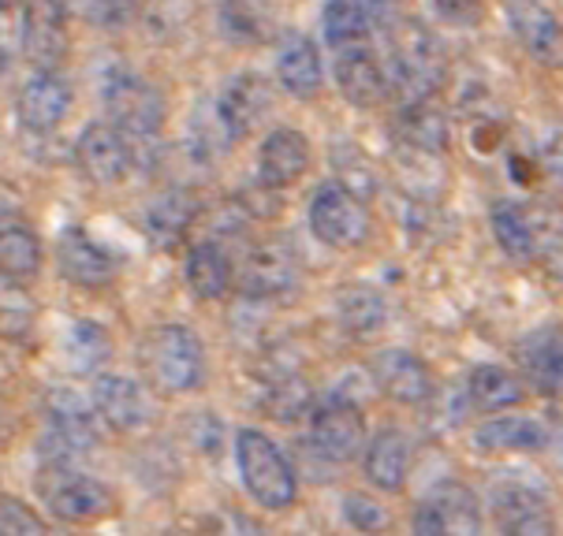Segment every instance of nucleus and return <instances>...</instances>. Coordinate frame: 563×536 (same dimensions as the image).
Here are the masks:
<instances>
[{
    "label": "nucleus",
    "instance_id": "nucleus-1",
    "mask_svg": "<svg viewBox=\"0 0 563 536\" xmlns=\"http://www.w3.org/2000/svg\"><path fill=\"white\" fill-rule=\"evenodd\" d=\"M101 101L109 120L128 138L131 171H154L161 165V123H165V98L157 93V86L128 67H112L104 75Z\"/></svg>",
    "mask_w": 563,
    "mask_h": 536
},
{
    "label": "nucleus",
    "instance_id": "nucleus-2",
    "mask_svg": "<svg viewBox=\"0 0 563 536\" xmlns=\"http://www.w3.org/2000/svg\"><path fill=\"white\" fill-rule=\"evenodd\" d=\"M139 366L161 395H187L206 380V347L187 324H157L139 347Z\"/></svg>",
    "mask_w": 563,
    "mask_h": 536
},
{
    "label": "nucleus",
    "instance_id": "nucleus-3",
    "mask_svg": "<svg viewBox=\"0 0 563 536\" xmlns=\"http://www.w3.org/2000/svg\"><path fill=\"white\" fill-rule=\"evenodd\" d=\"M235 466L243 473L246 492L265 511H288L299 500V477H295L288 455L276 447V439L257 433V428L235 433Z\"/></svg>",
    "mask_w": 563,
    "mask_h": 536
},
{
    "label": "nucleus",
    "instance_id": "nucleus-4",
    "mask_svg": "<svg viewBox=\"0 0 563 536\" xmlns=\"http://www.w3.org/2000/svg\"><path fill=\"white\" fill-rule=\"evenodd\" d=\"M388 86L399 101H422L433 98L437 82L444 75V56L437 37L422 23H399L388 34Z\"/></svg>",
    "mask_w": 563,
    "mask_h": 536
},
{
    "label": "nucleus",
    "instance_id": "nucleus-5",
    "mask_svg": "<svg viewBox=\"0 0 563 536\" xmlns=\"http://www.w3.org/2000/svg\"><path fill=\"white\" fill-rule=\"evenodd\" d=\"M37 495L56 522L90 525L112 511V492L98 477L75 469L71 458H45L37 473Z\"/></svg>",
    "mask_w": 563,
    "mask_h": 536
},
{
    "label": "nucleus",
    "instance_id": "nucleus-6",
    "mask_svg": "<svg viewBox=\"0 0 563 536\" xmlns=\"http://www.w3.org/2000/svg\"><path fill=\"white\" fill-rule=\"evenodd\" d=\"M310 227L318 243L332 250H355L374 232L369 209L355 190L343 183H324L310 201Z\"/></svg>",
    "mask_w": 563,
    "mask_h": 536
},
{
    "label": "nucleus",
    "instance_id": "nucleus-7",
    "mask_svg": "<svg viewBox=\"0 0 563 536\" xmlns=\"http://www.w3.org/2000/svg\"><path fill=\"white\" fill-rule=\"evenodd\" d=\"M98 447V410L86 406L68 388H56L45 395V436L42 455L45 458H79Z\"/></svg>",
    "mask_w": 563,
    "mask_h": 536
},
{
    "label": "nucleus",
    "instance_id": "nucleus-8",
    "mask_svg": "<svg viewBox=\"0 0 563 536\" xmlns=\"http://www.w3.org/2000/svg\"><path fill=\"white\" fill-rule=\"evenodd\" d=\"M310 444L329 462H351L366 451V417L351 399L329 395L318 406H310Z\"/></svg>",
    "mask_w": 563,
    "mask_h": 536
},
{
    "label": "nucleus",
    "instance_id": "nucleus-9",
    "mask_svg": "<svg viewBox=\"0 0 563 536\" xmlns=\"http://www.w3.org/2000/svg\"><path fill=\"white\" fill-rule=\"evenodd\" d=\"M299 280H302V265H299V254L291 250V243L269 238V243L254 246V250L246 254L240 291L254 302H276L299 291Z\"/></svg>",
    "mask_w": 563,
    "mask_h": 536
},
{
    "label": "nucleus",
    "instance_id": "nucleus-10",
    "mask_svg": "<svg viewBox=\"0 0 563 536\" xmlns=\"http://www.w3.org/2000/svg\"><path fill=\"white\" fill-rule=\"evenodd\" d=\"M19 37H23V56L37 71H56L71 53L68 8L60 0H26Z\"/></svg>",
    "mask_w": 563,
    "mask_h": 536
},
{
    "label": "nucleus",
    "instance_id": "nucleus-11",
    "mask_svg": "<svg viewBox=\"0 0 563 536\" xmlns=\"http://www.w3.org/2000/svg\"><path fill=\"white\" fill-rule=\"evenodd\" d=\"M485 529V514L478 495L460 481H441L437 488H429V495L418 503L415 514V533H444V536H471Z\"/></svg>",
    "mask_w": 563,
    "mask_h": 536
},
{
    "label": "nucleus",
    "instance_id": "nucleus-12",
    "mask_svg": "<svg viewBox=\"0 0 563 536\" xmlns=\"http://www.w3.org/2000/svg\"><path fill=\"white\" fill-rule=\"evenodd\" d=\"M273 112V90L257 71H240L221 86L217 98V127L228 142L251 138V134L269 120Z\"/></svg>",
    "mask_w": 563,
    "mask_h": 536
},
{
    "label": "nucleus",
    "instance_id": "nucleus-13",
    "mask_svg": "<svg viewBox=\"0 0 563 536\" xmlns=\"http://www.w3.org/2000/svg\"><path fill=\"white\" fill-rule=\"evenodd\" d=\"M522 380L545 399H563V324H538L515 343Z\"/></svg>",
    "mask_w": 563,
    "mask_h": 536
},
{
    "label": "nucleus",
    "instance_id": "nucleus-14",
    "mask_svg": "<svg viewBox=\"0 0 563 536\" xmlns=\"http://www.w3.org/2000/svg\"><path fill=\"white\" fill-rule=\"evenodd\" d=\"M75 160H79L82 176L98 187H117L131 176V149L123 131L112 120L90 123L79 134V146H75Z\"/></svg>",
    "mask_w": 563,
    "mask_h": 536
},
{
    "label": "nucleus",
    "instance_id": "nucleus-15",
    "mask_svg": "<svg viewBox=\"0 0 563 536\" xmlns=\"http://www.w3.org/2000/svg\"><path fill=\"white\" fill-rule=\"evenodd\" d=\"M90 402L98 410V417L117 433L131 436L154 421V399H150L146 384L131 377H98L93 380Z\"/></svg>",
    "mask_w": 563,
    "mask_h": 536
},
{
    "label": "nucleus",
    "instance_id": "nucleus-16",
    "mask_svg": "<svg viewBox=\"0 0 563 536\" xmlns=\"http://www.w3.org/2000/svg\"><path fill=\"white\" fill-rule=\"evenodd\" d=\"M489 518L500 533H515V536H522V533L541 536V533H552V525H556L545 495H541L538 488L519 484V481L493 484Z\"/></svg>",
    "mask_w": 563,
    "mask_h": 536
},
{
    "label": "nucleus",
    "instance_id": "nucleus-17",
    "mask_svg": "<svg viewBox=\"0 0 563 536\" xmlns=\"http://www.w3.org/2000/svg\"><path fill=\"white\" fill-rule=\"evenodd\" d=\"M336 86L343 98L358 104V109H374V104H380L393 93V86H388V64L374 49V42L336 49Z\"/></svg>",
    "mask_w": 563,
    "mask_h": 536
},
{
    "label": "nucleus",
    "instance_id": "nucleus-18",
    "mask_svg": "<svg viewBox=\"0 0 563 536\" xmlns=\"http://www.w3.org/2000/svg\"><path fill=\"white\" fill-rule=\"evenodd\" d=\"M71 112V86L60 71H34L15 98V116L26 131L49 134L68 120Z\"/></svg>",
    "mask_w": 563,
    "mask_h": 536
},
{
    "label": "nucleus",
    "instance_id": "nucleus-19",
    "mask_svg": "<svg viewBox=\"0 0 563 536\" xmlns=\"http://www.w3.org/2000/svg\"><path fill=\"white\" fill-rule=\"evenodd\" d=\"M56 265L75 287H109L117 280V257L93 238L86 227H64L56 238Z\"/></svg>",
    "mask_w": 563,
    "mask_h": 536
},
{
    "label": "nucleus",
    "instance_id": "nucleus-20",
    "mask_svg": "<svg viewBox=\"0 0 563 536\" xmlns=\"http://www.w3.org/2000/svg\"><path fill=\"white\" fill-rule=\"evenodd\" d=\"M369 372H374V384L380 395L404 402V406H418V402L433 395V372L410 350H377L374 361H369Z\"/></svg>",
    "mask_w": 563,
    "mask_h": 536
},
{
    "label": "nucleus",
    "instance_id": "nucleus-21",
    "mask_svg": "<svg viewBox=\"0 0 563 536\" xmlns=\"http://www.w3.org/2000/svg\"><path fill=\"white\" fill-rule=\"evenodd\" d=\"M310 142L295 127H276L257 149V183L269 190H288L307 176Z\"/></svg>",
    "mask_w": 563,
    "mask_h": 536
},
{
    "label": "nucleus",
    "instance_id": "nucleus-22",
    "mask_svg": "<svg viewBox=\"0 0 563 536\" xmlns=\"http://www.w3.org/2000/svg\"><path fill=\"white\" fill-rule=\"evenodd\" d=\"M324 42L332 49H347V45H366L388 26L385 0H329L321 15Z\"/></svg>",
    "mask_w": 563,
    "mask_h": 536
},
{
    "label": "nucleus",
    "instance_id": "nucleus-23",
    "mask_svg": "<svg viewBox=\"0 0 563 536\" xmlns=\"http://www.w3.org/2000/svg\"><path fill=\"white\" fill-rule=\"evenodd\" d=\"M478 451L489 455H538L552 444L545 421L530 414H496L474 428Z\"/></svg>",
    "mask_w": 563,
    "mask_h": 536
},
{
    "label": "nucleus",
    "instance_id": "nucleus-24",
    "mask_svg": "<svg viewBox=\"0 0 563 536\" xmlns=\"http://www.w3.org/2000/svg\"><path fill=\"white\" fill-rule=\"evenodd\" d=\"M511 31L533 60L545 67H563V26L560 19L538 0H515L511 4Z\"/></svg>",
    "mask_w": 563,
    "mask_h": 536
},
{
    "label": "nucleus",
    "instance_id": "nucleus-25",
    "mask_svg": "<svg viewBox=\"0 0 563 536\" xmlns=\"http://www.w3.org/2000/svg\"><path fill=\"white\" fill-rule=\"evenodd\" d=\"M276 79H280V86L291 98H299V101L318 98L324 67H321V53H318V45H313V37H307L302 31H288L280 37V49H276Z\"/></svg>",
    "mask_w": 563,
    "mask_h": 536
},
{
    "label": "nucleus",
    "instance_id": "nucleus-26",
    "mask_svg": "<svg viewBox=\"0 0 563 536\" xmlns=\"http://www.w3.org/2000/svg\"><path fill=\"white\" fill-rule=\"evenodd\" d=\"M184 272H187L190 291H195L198 299H206V302L224 299V294L232 291V283H235L232 254H228L224 243H217V238H198V243L190 246Z\"/></svg>",
    "mask_w": 563,
    "mask_h": 536
},
{
    "label": "nucleus",
    "instance_id": "nucleus-27",
    "mask_svg": "<svg viewBox=\"0 0 563 536\" xmlns=\"http://www.w3.org/2000/svg\"><path fill=\"white\" fill-rule=\"evenodd\" d=\"M336 317L351 339L369 343L388 328V299L374 283H347L336 294Z\"/></svg>",
    "mask_w": 563,
    "mask_h": 536
},
{
    "label": "nucleus",
    "instance_id": "nucleus-28",
    "mask_svg": "<svg viewBox=\"0 0 563 536\" xmlns=\"http://www.w3.org/2000/svg\"><path fill=\"white\" fill-rule=\"evenodd\" d=\"M415 444L404 428H380L366 444V477L380 492H399L407 484Z\"/></svg>",
    "mask_w": 563,
    "mask_h": 536
},
{
    "label": "nucleus",
    "instance_id": "nucleus-29",
    "mask_svg": "<svg viewBox=\"0 0 563 536\" xmlns=\"http://www.w3.org/2000/svg\"><path fill=\"white\" fill-rule=\"evenodd\" d=\"M195 216H198V201L187 190H165V194L146 205L142 224H146V235L157 250H176L184 243V235L190 232V224H195Z\"/></svg>",
    "mask_w": 563,
    "mask_h": 536
},
{
    "label": "nucleus",
    "instance_id": "nucleus-30",
    "mask_svg": "<svg viewBox=\"0 0 563 536\" xmlns=\"http://www.w3.org/2000/svg\"><path fill=\"white\" fill-rule=\"evenodd\" d=\"M396 127H399L404 146L415 153H444V146H448V116L433 98L399 104Z\"/></svg>",
    "mask_w": 563,
    "mask_h": 536
},
{
    "label": "nucleus",
    "instance_id": "nucleus-31",
    "mask_svg": "<svg viewBox=\"0 0 563 536\" xmlns=\"http://www.w3.org/2000/svg\"><path fill=\"white\" fill-rule=\"evenodd\" d=\"M466 399L482 414H500V410L519 406L527 399V388H522V377L504 366H474L466 377Z\"/></svg>",
    "mask_w": 563,
    "mask_h": 536
},
{
    "label": "nucleus",
    "instance_id": "nucleus-32",
    "mask_svg": "<svg viewBox=\"0 0 563 536\" xmlns=\"http://www.w3.org/2000/svg\"><path fill=\"white\" fill-rule=\"evenodd\" d=\"M489 224L500 250L511 261H533L538 257V216H533V209H522L515 201H500V205H493Z\"/></svg>",
    "mask_w": 563,
    "mask_h": 536
},
{
    "label": "nucleus",
    "instance_id": "nucleus-33",
    "mask_svg": "<svg viewBox=\"0 0 563 536\" xmlns=\"http://www.w3.org/2000/svg\"><path fill=\"white\" fill-rule=\"evenodd\" d=\"M221 34L240 45H262L276 34V15L265 0H221L217 4Z\"/></svg>",
    "mask_w": 563,
    "mask_h": 536
},
{
    "label": "nucleus",
    "instance_id": "nucleus-34",
    "mask_svg": "<svg viewBox=\"0 0 563 536\" xmlns=\"http://www.w3.org/2000/svg\"><path fill=\"white\" fill-rule=\"evenodd\" d=\"M112 358V339L98 321H71L64 332V361L71 372H98Z\"/></svg>",
    "mask_w": 563,
    "mask_h": 536
},
{
    "label": "nucleus",
    "instance_id": "nucleus-35",
    "mask_svg": "<svg viewBox=\"0 0 563 536\" xmlns=\"http://www.w3.org/2000/svg\"><path fill=\"white\" fill-rule=\"evenodd\" d=\"M23 283L26 280H15V276L0 272V339H8V343L31 339V332L37 324V302Z\"/></svg>",
    "mask_w": 563,
    "mask_h": 536
},
{
    "label": "nucleus",
    "instance_id": "nucleus-36",
    "mask_svg": "<svg viewBox=\"0 0 563 536\" xmlns=\"http://www.w3.org/2000/svg\"><path fill=\"white\" fill-rule=\"evenodd\" d=\"M42 268V238L26 224L0 227V272L15 280H34Z\"/></svg>",
    "mask_w": 563,
    "mask_h": 536
},
{
    "label": "nucleus",
    "instance_id": "nucleus-37",
    "mask_svg": "<svg viewBox=\"0 0 563 536\" xmlns=\"http://www.w3.org/2000/svg\"><path fill=\"white\" fill-rule=\"evenodd\" d=\"M139 19L154 42H176L195 19V0H139Z\"/></svg>",
    "mask_w": 563,
    "mask_h": 536
},
{
    "label": "nucleus",
    "instance_id": "nucleus-38",
    "mask_svg": "<svg viewBox=\"0 0 563 536\" xmlns=\"http://www.w3.org/2000/svg\"><path fill=\"white\" fill-rule=\"evenodd\" d=\"M60 4L68 8V15L104 31H120L139 15V0H60Z\"/></svg>",
    "mask_w": 563,
    "mask_h": 536
},
{
    "label": "nucleus",
    "instance_id": "nucleus-39",
    "mask_svg": "<svg viewBox=\"0 0 563 536\" xmlns=\"http://www.w3.org/2000/svg\"><path fill=\"white\" fill-rule=\"evenodd\" d=\"M533 216H538V261L563 283V213L538 209Z\"/></svg>",
    "mask_w": 563,
    "mask_h": 536
},
{
    "label": "nucleus",
    "instance_id": "nucleus-40",
    "mask_svg": "<svg viewBox=\"0 0 563 536\" xmlns=\"http://www.w3.org/2000/svg\"><path fill=\"white\" fill-rule=\"evenodd\" d=\"M332 160H336V171H343L347 187L355 190L358 198H369L377 190V168L355 149V142H340V146L332 149Z\"/></svg>",
    "mask_w": 563,
    "mask_h": 536
},
{
    "label": "nucleus",
    "instance_id": "nucleus-41",
    "mask_svg": "<svg viewBox=\"0 0 563 536\" xmlns=\"http://www.w3.org/2000/svg\"><path fill=\"white\" fill-rule=\"evenodd\" d=\"M12 533H45V522L15 500H0V536Z\"/></svg>",
    "mask_w": 563,
    "mask_h": 536
},
{
    "label": "nucleus",
    "instance_id": "nucleus-42",
    "mask_svg": "<svg viewBox=\"0 0 563 536\" xmlns=\"http://www.w3.org/2000/svg\"><path fill=\"white\" fill-rule=\"evenodd\" d=\"M433 12L452 26H478L482 23V0H429Z\"/></svg>",
    "mask_w": 563,
    "mask_h": 536
},
{
    "label": "nucleus",
    "instance_id": "nucleus-43",
    "mask_svg": "<svg viewBox=\"0 0 563 536\" xmlns=\"http://www.w3.org/2000/svg\"><path fill=\"white\" fill-rule=\"evenodd\" d=\"M347 522L355 525V529H377V525H385L388 518H385V511H380L377 503H369L366 495H351L347 500Z\"/></svg>",
    "mask_w": 563,
    "mask_h": 536
},
{
    "label": "nucleus",
    "instance_id": "nucleus-44",
    "mask_svg": "<svg viewBox=\"0 0 563 536\" xmlns=\"http://www.w3.org/2000/svg\"><path fill=\"white\" fill-rule=\"evenodd\" d=\"M19 209H23V198H19V190L12 183H4V179H0V227L15 224Z\"/></svg>",
    "mask_w": 563,
    "mask_h": 536
},
{
    "label": "nucleus",
    "instance_id": "nucleus-45",
    "mask_svg": "<svg viewBox=\"0 0 563 536\" xmlns=\"http://www.w3.org/2000/svg\"><path fill=\"white\" fill-rule=\"evenodd\" d=\"M19 0H0V12H8V8H15Z\"/></svg>",
    "mask_w": 563,
    "mask_h": 536
},
{
    "label": "nucleus",
    "instance_id": "nucleus-46",
    "mask_svg": "<svg viewBox=\"0 0 563 536\" xmlns=\"http://www.w3.org/2000/svg\"><path fill=\"white\" fill-rule=\"evenodd\" d=\"M4 64H8V49L0 45V71H4Z\"/></svg>",
    "mask_w": 563,
    "mask_h": 536
}]
</instances>
